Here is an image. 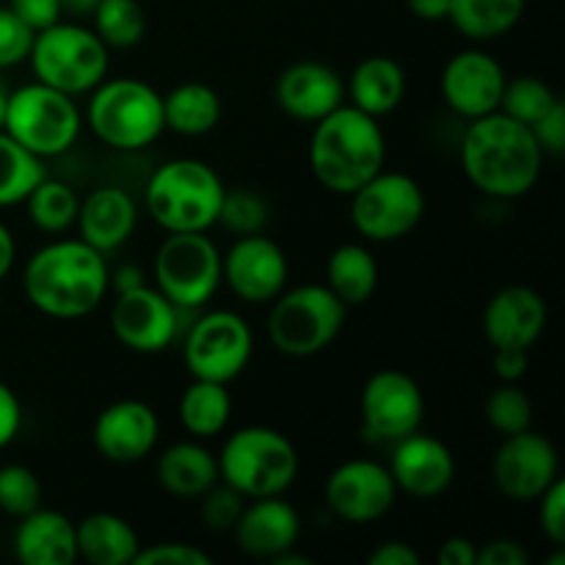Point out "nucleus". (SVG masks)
I'll return each mask as SVG.
<instances>
[{
	"instance_id": "nucleus-22",
	"label": "nucleus",
	"mask_w": 565,
	"mask_h": 565,
	"mask_svg": "<svg viewBox=\"0 0 565 565\" xmlns=\"http://www.w3.org/2000/svg\"><path fill=\"white\" fill-rule=\"evenodd\" d=\"M276 103L290 119L315 125L345 105V81L323 61H296L276 81Z\"/></svg>"
},
{
	"instance_id": "nucleus-26",
	"label": "nucleus",
	"mask_w": 565,
	"mask_h": 565,
	"mask_svg": "<svg viewBox=\"0 0 565 565\" xmlns=\"http://www.w3.org/2000/svg\"><path fill=\"white\" fill-rule=\"evenodd\" d=\"M406 70L390 55H370L353 66L351 77L345 83V97L353 108L364 114L381 116L397 110V105L406 97Z\"/></svg>"
},
{
	"instance_id": "nucleus-39",
	"label": "nucleus",
	"mask_w": 565,
	"mask_h": 565,
	"mask_svg": "<svg viewBox=\"0 0 565 565\" xmlns=\"http://www.w3.org/2000/svg\"><path fill=\"white\" fill-rule=\"evenodd\" d=\"M42 505L39 475L25 463L0 467V511L11 519H22Z\"/></svg>"
},
{
	"instance_id": "nucleus-4",
	"label": "nucleus",
	"mask_w": 565,
	"mask_h": 565,
	"mask_svg": "<svg viewBox=\"0 0 565 565\" xmlns=\"http://www.w3.org/2000/svg\"><path fill=\"white\" fill-rule=\"evenodd\" d=\"M224 180L196 158H177L152 171L143 191L147 213L166 232H207L218 224Z\"/></svg>"
},
{
	"instance_id": "nucleus-7",
	"label": "nucleus",
	"mask_w": 565,
	"mask_h": 565,
	"mask_svg": "<svg viewBox=\"0 0 565 565\" xmlns=\"http://www.w3.org/2000/svg\"><path fill=\"white\" fill-rule=\"evenodd\" d=\"M28 61L39 83L81 97L92 94L108 77L110 50L94 28L58 20L33 36Z\"/></svg>"
},
{
	"instance_id": "nucleus-12",
	"label": "nucleus",
	"mask_w": 565,
	"mask_h": 565,
	"mask_svg": "<svg viewBox=\"0 0 565 565\" xmlns=\"http://www.w3.org/2000/svg\"><path fill=\"white\" fill-rule=\"evenodd\" d=\"M254 356V331L246 318L232 309L199 315L182 342V359L193 379L230 386Z\"/></svg>"
},
{
	"instance_id": "nucleus-5",
	"label": "nucleus",
	"mask_w": 565,
	"mask_h": 565,
	"mask_svg": "<svg viewBox=\"0 0 565 565\" xmlns=\"http://www.w3.org/2000/svg\"><path fill=\"white\" fill-rule=\"evenodd\" d=\"M86 125L119 152H141L166 132L163 94L138 77H105L86 105Z\"/></svg>"
},
{
	"instance_id": "nucleus-41",
	"label": "nucleus",
	"mask_w": 565,
	"mask_h": 565,
	"mask_svg": "<svg viewBox=\"0 0 565 565\" xmlns=\"http://www.w3.org/2000/svg\"><path fill=\"white\" fill-rule=\"evenodd\" d=\"M36 33L9 9L0 6V70H11L28 61Z\"/></svg>"
},
{
	"instance_id": "nucleus-3",
	"label": "nucleus",
	"mask_w": 565,
	"mask_h": 565,
	"mask_svg": "<svg viewBox=\"0 0 565 565\" xmlns=\"http://www.w3.org/2000/svg\"><path fill=\"white\" fill-rule=\"evenodd\" d=\"M309 169L326 191L351 196L386 169V136L379 119L345 103L315 121Z\"/></svg>"
},
{
	"instance_id": "nucleus-44",
	"label": "nucleus",
	"mask_w": 565,
	"mask_h": 565,
	"mask_svg": "<svg viewBox=\"0 0 565 565\" xmlns=\"http://www.w3.org/2000/svg\"><path fill=\"white\" fill-rule=\"evenodd\" d=\"M533 136L539 141L541 152L552 154V158H563L565 154V103L557 99L533 127Z\"/></svg>"
},
{
	"instance_id": "nucleus-40",
	"label": "nucleus",
	"mask_w": 565,
	"mask_h": 565,
	"mask_svg": "<svg viewBox=\"0 0 565 565\" xmlns=\"http://www.w3.org/2000/svg\"><path fill=\"white\" fill-rule=\"evenodd\" d=\"M199 500H202V522L215 533H226V530L235 527L243 508H246V497H241L232 486L221 483V480L213 489L204 491Z\"/></svg>"
},
{
	"instance_id": "nucleus-25",
	"label": "nucleus",
	"mask_w": 565,
	"mask_h": 565,
	"mask_svg": "<svg viewBox=\"0 0 565 565\" xmlns=\"http://www.w3.org/2000/svg\"><path fill=\"white\" fill-rule=\"evenodd\" d=\"M14 555L22 565H72L77 561L75 522L39 505L17 524Z\"/></svg>"
},
{
	"instance_id": "nucleus-30",
	"label": "nucleus",
	"mask_w": 565,
	"mask_h": 565,
	"mask_svg": "<svg viewBox=\"0 0 565 565\" xmlns=\"http://www.w3.org/2000/svg\"><path fill=\"white\" fill-rule=\"evenodd\" d=\"M326 287L345 307H362L379 287V263L362 243H342L331 252L326 265Z\"/></svg>"
},
{
	"instance_id": "nucleus-29",
	"label": "nucleus",
	"mask_w": 565,
	"mask_h": 565,
	"mask_svg": "<svg viewBox=\"0 0 565 565\" xmlns=\"http://www.w3.org/2000/svg\"><path fill=\"white\" fill-rule=\"evenodd\" d=\"M166 130L177 136H207L221 121V97L213 86L199 81L180 83L163 94Z\"/></svg>"
},
{
	"instance_id": "nucleus-14",
	"label": "nucleus",
	"mask_w": 565,
	"mask_h": 565,
	"mask_svg": "<svg viewBox=\"0 0 565 565\" xmlns=\"http://www.w3.org/2000/svg\"><path fill=\"white\" fill-rule=\"evenodd\" d=\"M180 315L182 309L174 307L158 287L141 285L116 292L110 307V331L127 351L152 356L177 342L182 329Z\"/></svg>"
},
{
	"instance_id": "nucleus-8",
	"label": "nucleus",
	"mask_w": 565,
	"mask_h": 565,
	"mask_svg": "<svg viewBox=\"0 0 565 565\" xmlns=\"http://www.w3.org/2000/svg\"><path fill=\"white\" fill-rule=\"evenodd\" d=\"M268 312V340L290 359L323 353L340 337L348 307L326 285H301L281 290Z\"/></svg>"
},
{
	"instance_id": "nucleus-32",
	"label": "nucleus",
	"mask_w": 565,
	"mask_h": 565,
	"mask_svg": "<svg viewBox=\"0 0 565 565\" xmlns=\"http://www.w3.org/2000/svg\"><path fill=\"white\" fill-rule=\"evenodd\" d=\"M232 419V395L218 381L193 379L180 397V423L193 439L204 441L224 434Z\"/></svg>"
},
{
	"instance_id": "nucleus-31",
	"label": "nucleus",
	"mask_w": 565,
	"mask_h": 565,
	"mask_svg": "<svg viewBox=\"0 0 565 565\" xmlns=\"http://www.w3.org/2000/svg\"><path fill=\"white\" fill-rule=\"evenodd\" d=\"M527 0H452L447 20L469 42H491L522 22Z\"/></svg>"
},
{
	"instance_id": "nucleus-54",
	"label": "nucleus",
	"mask_w": 565,
	"mask_h": 565,
	"mask_svg": "<svg viewBox=\"0 0 565 565\" xmlns=\"http://www.w3.org/2000/svg\"><path fill=\"white\" fill-rule=\"evenodd\" d=\"M292 550H296V546H292ZM292 550L279 552V555H276L274 561H268V563H274V565H312V561H309L307 555H298V552H292Z\"/></svg>"
},
{
	"instance_id": "nucleus-45",
	"label": "nucleus",
	"mask_w": 565,
	"mask_h": 565,
	"mask_svg": "<svg viewBox=\"0 0 565 565\" xmlns=\"http://www.w3.org/2000/svg\"><path fill=\"white\" fill-rule=\"evenodd\" d=\"M9 9L14 11L33 33L55 25V22L61 20V14H64L61 0H9Z\"/></svg>"
},
{
	"instance_id": "nucleus-21",
	"label": "nucleus",
	"mask_w": 565,
	"mask_h": 565,
	"mask_svg": "<svg viewBox=\"0 0 565 565\" xmlns=\"http://www.w3.org/2000/svg\"><path fill=\"white\" fill-rule=\"evenodd\" d=\"M456 456L441 439L428 434L403 436L390 456V472L397 491L414 500H436L456 480Z\"/></svg>"
},
{
	"instance_id": "nucleus-46",
	"label": "nucleus",
	"mask_w": 565,
	"mask_h": 565,
	"mask_svg": "<svg viewBox=\"0 0 565 565\" xmlns=\"http://www.w3.org/2000/svg\"><path fill=\"white\" fill-rule=\"evenodd\" d=\"M530 555L519 541L494 539L478 550V563L475 565H527Z\"/></svg>"
},
{
	"instance_id": "nucleus-24",
	"label": "nucleus",
	"mask_w": 565,
	"mask_h": 565,
	"mask_svg": "<svg viewBox=\"0 0 565 565\" xmlns=\"http://www.w3.org/2000/svg\"><path fill=\"white\" fill-rule=\"evenodd\" d=\"M77 232L81 241L99 254L116 252L132 237L138 224L136 199L119 185L94 188L77 207Z\"/></svg>"
},
{
	"instance_id": "nucleus-18",
	"label": "nucleus",
	"mask_w": 565,
	"mask_h": 565,
	"mask_svg": "<svg viewBox=\"0 0 565 565\" xmlns=\"http://www.w3.org/2000/svg\"><path fill=\"white\" fill-rule=\"evenodd\" d=\"M505 81V70L494 55L469 47L447 61L439 86L447 108L461 119L472 121L500 110Z\"/></svg>"
},
{
	"instance_id": "nucleus-1",
	"label": "nucleus",
	"mask_w": 565,
	"mask_h": 565,
	"mask_svg": "<svg viewBox=\"0 0 565 565\" xmlns=\"http://www.w3.org/2000/svg\"><path fill=\"white\" fill-rule=\"evenodd\" d=\"M544 158L533 130L502 110L472 119L463 132V174L494 202L527 196L539 182Z\"/></svg>"
},
{
	"instance_id": "nucleus-17",
	"label": "nucleus",
	"mask_w": 565,
	"mask_h": 565,
	"mask_svg": "<svg viewBox=\"0 0 565 565\" xmlns=\"http://www.w3.org/2000/svg\"><path fill=\"white\" fill-rule=\"evenodd\" d=\"M425 417V395L403 370H379L362 390V423L370 439L392 441L419 430Z\"/></svg>"
},
{
	"instance_id": "nucleus-9",
	"label": "nucleus",
	"mask_w": 565,
	"mask_h": 565,
	"mask_svg": "<svg viewBox=\"0 0 565 565\" xmlns=\"http://www.w3.org/2000/svg\"><path fill=\"white\" fill-rule=\"evenodd\" d=\"M83 116L75 97L47 86L28 83L9 94L3 130L36 158H58L75 147Z\"/></svg>"
},
{
	"instance_id": "nucleus-55",
	"label": "nucleus",
	"mask_w": 565,
	"mask_h": 565,
	"mask_svg": "<svg viewBox=\"0 0 565 565\" xmlns=\"http://www.w3.org/2000/svg\"><path fill=\"white\" fill-rule=\"evenodd\" d=\"M97 3L99 0H61L64 11H70V14H92Z\"/></svg>"
},
{
	"instance_id": "nucleus-20",
	"label": "nucleus",
	"mask_w": 565,
	"mask_h": 565,
	"mask_svg": "<svg viewBox=\"0 0 565 565\" xmlns=\"http://www.w3.org/2000/svg\"><path fill=\"white\" fill-rule=\"evenodd\" d=\"M550 323L544 296L527 285H508L491 296L483 312V334L494 351H533Z\"/></svg>"
},
{
	"instance_id": "nucleus-13",
	"label": "nucleus",
	"mask_w": 565,
	"mask_h": 565,
	"mask_svg": "<svg viewBox=\"0 0 565 565\" xmlns=\"http://www.w3.org/2000/svg\"><path fill=\"white\" fill-rule=\"evenodd\" d=\"M491 478L508 500L535 502L561 478V452L552 439L533 428L502 436L491 458Z\"/></svg>"
},
{
	"instance_id": "nucleus-49",
	"label": "nucleus",
	"mask_w": 565,
	"mask_h": 565,
	"mask_svg": "<svg viewBox=\"0 0 565 565\" xmlns=\"http://www.w3.org/2000/svg\"><path fill=\"white\" fill-rule=\"evenodd\" d=\"M423 557L406 541H386L367 555V565H419Z\"/></svg>"
},
{
	"instance_id": "nucleus-34",
	"label": "nucleus",
	"mask_w": 565,
	"mask_h": 565,
	"mask_svg": "<svg viewBox=\"0 0 565 565\" xmlns=\"http://www.w3.org/2000/svg\"><path fill=\"white\" fill-rule=\"evenodd\" d=\"M22 204H25L28 218H31V224L36 226V230L47 232V235H61V232H66L70 226H75L81 199H77L72 185L44 177V180L28 193V199Z\"/></svg>"
},
{
	"instance_id": "nucleus-27",
	"label": "nucleus",
	"mask_w": 565,
	"mask_h": 565,
	"mask_svg": "<svg viewBox=\"0 0 565 565\" xmlns=\"http://www.w3.org/2000/svg\"><path fill=\"white\" fill-rule=\"evenodd\" d=\"M221 480L218 456L202 441H177L158 458V483L177 500H199Z\"/></svg>"
},
{
	"instance_id": "nucleus-2",
	"label": "nucleus",
	"mask_w": 565,
	"mask_h": 565,
	"mask_svg": "<svg viewBox=\"0 0 565 565\" xmlns=\"http://www.w3.org/2000/svg\"><path fill=\"white\" fill-rule=\"evenodd\" d=\"M110 290L105 254L81 237H61L31 254L22 270V292L36 312L55 320L92 315Z\"/></svg>"
},
{
	"instance_id": "nucleus-56",
	"label": "nucleus",
	"mask_w": 565,
	"mask_h": 565,
	"mask_svg": "<svg viewBox=\"0 0 565 565\" xmlns=\"http://www.w3.org/2000/svg\"><path fill=\"white\" fill-rule=\"evenodd\" d=\"M9 88H6V83L0 81V130H3V121H6V108H9Z\"/></svg>"
},
{
	"instance_id": "nucleus-42",
	"label": "nucleus",
	"mask_w": 565,
	"mask_h": 565,
	"mask_svg": "<svg viewBox=\"0 0 565 565\" xmlns=\"http://www.w3.org/2000/svg\"><path fill=\"white\" fill-rule=\"evenodd\" d=\"M132 565H213V557L185 541H169V544L141 546Z\"/></svg>"
},
{
	"instance_id": "nucleus-23",
	"label": "nucleus",
	"mask_w": 565,
	"mask_h": 565,
	"mask_svg": "<svg viewBox=\"0 0 565 565\" xmlns=\"http://www.w3.org/2000/svg\"><path fill=\"white\" fill-rule=\"evenodd\" d=\"M235 541L243 555L274 561L279 552L292 550L301 535V513L281 497H259L243 508L235 527Z\"/></svg>"
},
{
	"instance_id": "nucleus-36",
	"label": "nucleus",
	"mask_w": 565,
	"mask_h": 565,
	"mask_svg": "<svg viewBox=\"0 0 565 565\" xmlns=\"http://www.w3.org/2000/svg\"><path fill=\"white\" fill-rule=\"evenodd\" d=\"M557 99L561 97L552 92L550 83H544L541 77L533 75H519L513 77V81H505L500 110L505 116H511V119L533 127Z\"/></svg>"
},
{
	"instance_id": "nucleus-28",
	"label": "nucleus",
	"mask_w": 565,
	"mask_h": 565,
	"mask_svg": "<svg viewBox=\"0 0 565 565\" xmlns=\"http://www.w3.org/2000/svg\"><path fill=\"white\" fill-rule=\"evenodd\" d=\"M77 557L92 565H132L141 552L136 527L119 513L97 511L75 522Z\"/></svg>"
},
{
	"instance_id": "nucleus-37",
	"label": "nucleus",
	"mask_w": 565,
	"mask_h": 565,
	"mask_svg": "<svg viewBox=\"0 0 565 565\" xmlns=\"http://www.w3.org/2000/svg\"><path fill=\"white\" fill-rule=\"evenodd\" d=\"M486 423L500 436L533 428V401L519 384H500L486 401Z\"/></svg>"
},
{
	"instance_id": "nucleus-6",
	"label": "nucleus",
	"mask_w": 565,
	"mask_h": 565,
	"mask_svg": "<svg viewBox=\"0 0 565 565\" xmlns=\"http://www.w3.org/2000/svg\"><path fill=\"white\" fill-rule=\"evenodd\" d=\"M301 456L281 430L248 425L235 430L218 452L221 483L232 486L246 500L281 497L298 478Z\"/></svg>"
},
{
	"instance_id": "nucleus-10",
	"label": "nucleus",
	"mask_w": 565,
	"mask_h": 565,
	"mask_svg": "<svg viewBox=\"0 0 565 565\" xmlns=\"http://www.w3.org/2000/svg\"><path fill=\"white\" fill-rule=\"evenodd\" d=\"M154 287L174 307L199 309L221 287V248L207 232H169L152 263Z\"/></svg>"
},
{
	"instance_id": "nucleus-19",
	"label": "nucleus",
	"mask_w": 565,
	"mask_h": 565,
	"mask_svg": "<svg viewBox=\"0 0 565 565\" xmlns=\"http://www.w3.org/2000/svg\"><path fill=\"white\" fill-rule=\"evenodd\" d=\"M160 439V419L149 403L125 397L99 412L92 441L110 463H138L154 450Z\"/></svg>"
},
{
	"instance_id": "nucleus-15",
	"label": "nucleus",
	"mask_w": 565,
	"mask_h": 565,
	"mask_svg": "<svg viewBox=\"0 0 565 565\" xmlns=\"http://www.w3.org/2000/svg\"><path fill=\"white\" fill-rule=\"evenodd\" d=\"M323 494L337 519L348 524H373L395 508L401 491L390 467L370 458H353L329 475Z\"/></svg>"
},
{
	"instance_id": "nucleus-50",
	"label": "nucleus",
	"mask_w": 565,
	"mask_h": 565,
	"mask_svg": "<svg viewBox=\"0 0 565 565\" xmlns=\"http://www.w3.org/2000/svg\"><path fill=\"white\" fill-rule=\"evenodd\" d=\"M439 565H475L478 563V546L475 541L463 539V535H452L436 552Z\"/></svg>"
},
{
	"instance_id": "nucleus-38",
	"label": "nucleus",
	"mask_w": 565,
	"mask_h": 565,
	"mask_svg": "<svg viewBox=\"0 0 565 565\" xmlns=\"http://www.w3.org/2000/svg\"><path fill=\"white\" fill-rule=\"evenodd\" d=\"M270 207L263 199V193L252 191V188H235L224 191V202H221L218 224L226 226L230 232L241 235H257L268 226Z\"/></svg>"
},
{
	"instance_id": "nucleus-43",
	"label": "nucleus",
	"mask_w": 565,
	"mask_h": 565,
	"mask_svg": "<svg viewBox=\"0 0 565 565\" xmlns=\"http://www.w3.org/2000/svg\"><path fill=\"white\" fill-rule=\"evenodd\" d=\"M539 524L541 533L555 546L565 544V483L557 478L544 494L539 497Z\"/></svg>"
},
{
	"instance_id": "nucleus-16",
	"label": "nucleus",
	"mask_w": 565,
	"mask_h": 565,
	"mask_svg": "<svg viewBox=\"0 0 565 565\" xmlns=\"http://www.w3.org/2000/svg\"><path fill=\"white\" fill-rule=\"evenodd\" d=\"M290 279L287 254L274 237L241 235L221 254V285L230 287L243 303H270Z\"/></svg>"
},
{
	"instance_id": "nucleus-47",
	"label": "nucleus",
	"mask_w": 565,
	"mask_h": 565,
	"mask_svg": "<svg viewBox=\"0 0 565 565\" xmlns=\"http://www.w3.org/2000/svg\"><path fill=\"white\" fill-rule=\"evenodd\" d=\"M22 428V403L9 384L0 381V450L17 439Z\"/></svg>"
},
{
	"instance_id": "nucleus-11",
	"label": "nucleus",
	"mask_w": 565,
	"mask_h": 565,
	"mask_svg": "<svg viewBox=\"0 0 565 565\" xmlns=\"http://www.w3.org/2000/svg\"><path fill=\"white\" fill-rule=\"evenodd\" d=\"M425 215V191L412 174L381 169L351 193V224L364 241H403Z\"/></svg>"
},
{
	"instance_id": "nucleus-51",
	"label": "nucleus",
	"mask_w": 565,
	"mask_h": 565,
	"mask_svg": "<svg viewBox=\"0 0 565 565\" xmlns=\"http://www.w3.org/2000/svg\"><path fill=\"white\" fill-rule=\"evenodd\" d=\"M452 0H406V6L412 9V14H417L425 22H441L450 14Z\"/></svg>"
},
{
	"instance_id": "nucleus-53",
	"label": "nucleus",
	"mask_w": 565,
	"mask_h": 565,
	"mask_svg": "<svg viewBox=\"0 0 565 565\" xmlns=\"http://www.w3.org/2000/svg\"><path fill=\"white\" fill-rule=\"evenodd\" d=\"M14 259H17V241H14V235H11L9 226L0 221V281L11 274V268H14Z\"/></svg>"
},
{
	"instance_id": "nucleus-48",
	"label": "nucleus",
	"mask_w": 565,
	"mask_h": 565,
	"mask_svg": "<svg viewBox=\"0 0 565 565\" xmlns=\"http://www.w3.org/2000/svg\"><path fill=\"white\" fill-rule=\"evenodd\" d=\"M491 370H494V375L500 379V384H519L530 370L527 351L500 348V351H494V359H491Z\"/></svg>"
},
{
	"instance_id": "nucleus-35",
	"label": "nucleus",
	"mask_w": 565,
	"mask_h": 565,
	"mask_svg": "<svg viewBox=\"0 0 565 565\" xmlns=\"http://www.w3.org/2000/svg\"><path fill=\"white\" fill-rule=\"evenodd\" d=\"M94 33L108 50H130L147 36V11L138 0H99L92 11Z\"/></svg>"
},
{
	"instance_id": "nucleus-52",
	"label": "nucleus",
	"mask_w": 565,
	"mask_h": 565,
	"mask_svg": "<svg viewBox=\"0 0 565 565\" xmlns=\"http://www.w3.org/2000/svg\"><path fill=\"white\" fill-rule=\"evenodd\" d=\"M141 285H147V276H143V270L138 268V265L125 263L110 274V287H114L116 292L132 290V287H141Z\"/></svg>"
},
{
	"instance_id": "nucleus-33",
	"label": "nucleus",
	"mask_w": 565,
	"mask_h": 565,
	"mask_svg": "<svg viewBox=\"0 0 565 565\" xmlns=\"http://www.w3.org/2000/svg\"><path fill=\"white\" fill-rule=\"evenodd\" d=\"M47 177L44 160L0 130V207H14Z\"/></svg>"
}]
</instances>
